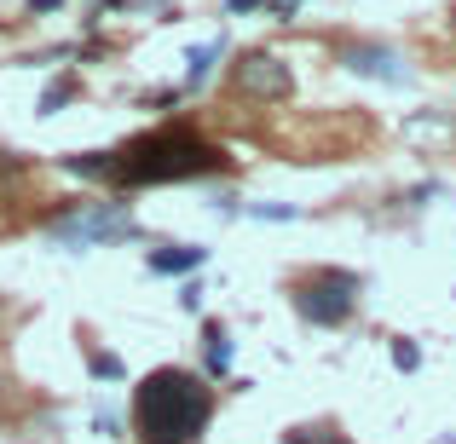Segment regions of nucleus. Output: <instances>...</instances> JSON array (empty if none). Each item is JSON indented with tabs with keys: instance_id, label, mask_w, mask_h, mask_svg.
<instances>
[{
	"instance_id": "nucleus-1",
	"label": "nucleus",
	"mask_w": 456,
	"mask_h": 444,
	"mask_svg": "<svg viewBox=\"0 0 456 444\" xmlns=\"http://www.w3.org/2000/svg\"><path fill=\"white\" fill-rule=\"evenodd\" d=\"M214 416V392L191 369H156L134 392V427L139 444H197Z\"/></svg>"
},
{
	"instance_id": "nucleus-2",
	"label": "nucleus",
	"mask_w": 456,
	"mask_h": 444,
	"mask_svg": "<svg viewBox=\"0 0 456 444\" xmlns=\"http://www.w3.org/2000/svg\"><path fill=\"white\" fill-rule=\"evenodd\" d=\"M225 156L197 139L191 127H162V133H145L134 139L127 150H116V179L122 185H167V179H197V174H214Z\"/></svg>"
},
{
	"instance_id": "nucleus-3",
	"label": "nucleus",
	"mask_w": 456,
	"mask_h": 444,
	"mask_svg": "<svg viewBox=\"0 0 456 444\" xmlns=\"http://www.w3.org/2000/svg\"><path fill=\"white\" fill-rule=\"evenodd\" d=\"M139 225L127 208H116V202H104V208H81V214H64V220H53V243L64 248H99V243H134Z\"/></svg>"
},
{
	"instance_id": "nucleus-4",
	"label": "nucleus",
	"mask_w": 456,
	"mask_h": 444,
	"mask_svg": "<svg viewBox=\"0 0 456 444\" xmlns=\"http://www.w3.org/2000/svg\"><path fill=\"white\" fill-rule=\"evenodd\" d=\"M358 295H364V283L353 278V271H318V278L301 283V295H295V311H301L306 323H346L358 306Z\"/></svg>"
},
{
	"instance_id": "nucleus-5",
	"label": "nucleus",
	"mask_w": 456,
	"mask_h": 444,
	"mask_svg": "<svg viewBox=\"0 0 456 444\" xmlns=\"http://www.w3.org/2000/svg\"><path fill=\"white\" fill-rule=\"evenodd\" d=\"M232 81L248 93V99H289L295 93V76L278 52H243V64L232 69Z\"/></svg>"
},
{
	"instance_id": "nucleus-6",
	"label": "nucleus",
	"mask_w": 456,
	"mask_h": 444,
	"mask_svg": "<svg viewBox=\"0 0 456 444\" xmlns=\"http://www.w3.org/2000/svg\"><path fill=\"white\" fill-rule=\"evenodd\" d=\"M341 64L353 69V76H364V81H387V87H404V81H411V64H404V52H393V46H381V41L346 46Z\"/></svg>"
},
{
	"instance_id": "nucleus-7",
	"label": "nucleus",
	"mask_w": 456,
	"mask_h": 444,
	"mask_svg": "<svg viewBox=\"0 0 456 444\" xmlns=\"http://www.w3.org/2000/svg\"><path fill=\"white\" fill-rule=\"evenodd\" d=\"M202 260H208V248H197V243H179V248H156L151 254V271H197Z\"/></svg>"
},
{
	"instance_id": "nucleus-8",
	"label": "nucleus",
	"mask_w": 456,
	"mask_h": 444,
	"mask_svg": "<svg viewBox=\"0 0 456 444\" xmlns=\"http://www.w3.org/2000/svg\"><path fill=\"white\" fill-rule=\"evenodd\" d=\"M202 358H208V375H225V369H232V329H225V323H208V329H202Z\"/></svg>"
},
{
	"instance_id": "nucleus-9",
	"label": "nucleus",
	"mask_w": 456,
	"mask_h": 444,
	"mask_svg": "<svg viewBox=\"0 0 456 444\" xmlns=\"http://www.w3.org/2000/svg\"><path fill=\"white\" fill-rule=\"evenodd\" d=\"M220 52H225V41H208V46H197V52H191V69H185V87H191V93L208 87V76H214V64H220Z\"/></svg>"
},
{
	"instance_id": "nucleus-10",
	"label": "nucleus",
	"mask_w": 456,
	"mask_h": 444,
	"mask_svg": "<svg viewBox=\"0 0 456 444\" xmlns=\"http://www.w3.org/2000/svg\"><path fill=\"white\" fill-rule=\"evenodd\" d=\"M69 174L76 179H116V150H93V156H69Z\"/></svg>"
},
{
	"instance_id": "nucleus-11",
	"label": "nucleus",
	"mask_w": 456,
	"mask_h": 444,
	"mask_svg": "<svg viewBox=\"0 0 456 444\" xmlns=\"http://www.w3.org/2000/svg\"><path fill=\"white\" fill-rule=\"evenodd\" d=\"M393 364H399V369H422V346L399 335V341H393Z\"/></svg>"
},
{
	"instance_id": "nucleus-12",
	"label": "nucleus",
	"mask_w": 456,
	"mask_h": 444,
	"mask_svg": "<svg viewBox=\"0 0 456 444\" xmlns=\"http://www.w3.org/2000/svg\"><path fill=\"white\" fill-rule=\"evenodd\" d=\"M255 220H301V208H289V202H260V208H248Z\"/></svg>"
},
{
	"instance_id": "nucleus-13",
	"label": "nucleus",
	"mask_w": 456,
	"mask_h": 444,
	"mask_svg": "<svg viewBox=\"0 0 456 444\" xmlns=\"http://www.w3.org/2000/svg\"><path fill=\"white\" fill-rule=\"evenodd\" d=\"M93 375H99V381H122V358H110V352H93Z\"/></svg>"
},
{
	"instance_id": "nucleus-14",
	"label": "nucleus",
	"mask_w": 456,
	"mask_h": 444,
	"mask_svg": "<svg viewBox=\"0 0 456 444\" xmlns=\"http://www.w3.org/2000/svg\"><path fill=\"white\" fill-rule=\"evenodd\" d=\"M289 444H346V439H330V427H295Z\"/></svg>"
},
{
	"instance_id": "nucleus-15",
	"label": "nucleus",
	"mask_w": 456,
	"mask_h": 444,
	"mask_svg": "<svg viewBox=\"0 0 456 444\" xmlns=\"http://www.w3.org/2000/svg\"><path fill=\"white\" fill-rule=\"evenodd\" d=\"M255 6H278V0H232V12H255Z\"/></svg>"
},
{
	"instance_id": "nucleus-16",
	"label": "nucleus",
	"mask_w": 456,
	"mask_h": 444,
	"mask_svg": "<svg viewBox=\"0 0 456 444\" xmlns=\"http://www.w3.org/2000/svg\"><path fill=\"white\" fill-rule=\"evenodd\" d=\"M53 6H64V0H29V12H53Z\"/></svg>"
},
{
	"instance_id": "nucleus-17",
	"label": "nucleus",
	"mask_w": 456,
	"mask_h": 444,
	"mask_svg": "<svg viewBox=\"0 0 456 444\" xmlns=\"http://www.w3.org/2000/svg\"><path fill=\"white\" fill-rule=\"evenodd\" d=\"M451 23H456V12H451Z\"/></svg>"
}]
</instances>
